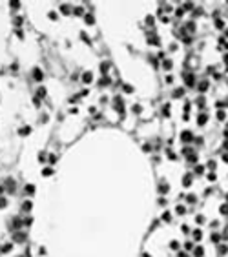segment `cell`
Listing matches in <instances>:
<instances>
[{
    "instance_id": "6da1fadb",
    "label": "cell",
    "mask_w": 228,
    "mask_h": 257,
    "mask_svg": "<svg viewBox=\"0 0 228 257\" xmlns=\"http://www.w3.org/2000/svg\"><path fill=\"white\" fill-rule=\"evenodd\" d=\"M194 255L195 257H203L204 255V248H203V246H197V248L194 250Z\"/></svg>"
},
{
    "instance_id": "7a4b0ae2",
    "label": "cell",
    "mask_w": 228,
    "mask_h": 257,
    "mask_svg": "<svg viewBox=\"0 0 228 257\" xmlns=\"http://www.w3.org/2000/svg\"><path fill=\"white\" fill-rule=\"evenodd\" d=\"M181 137H182V140H184V142H190V140H192V133H190V131H184Z\"/></svg>"
},
{
    "instance_id": "3957f363",
    "label": "cell",
    "mask_w": 228,
    "mask_h": 257,
    "mask_svg": "<svg viewBox=\"0 0 228 257\" xmlns=\"http://www.w3.org/2000/svg\"><path fill=\"white\" fill-rule=\"evenodd\" d=\"M201 237H203L201 230H195V232H194V239H195V241H201Z\"/></svg>"
},
{
    "instance_id": "277c9868",
    "label": "cell",
    "mask_w": 228,
    "mask_h": 257,
    "mask_svg": "<svg viewBox=\"0 0 228 257\" xmlns=\"http://www.w3.org/2000/svg\"><path fill=\"white\" fill-rule=\"evenodd\" d=\"M219 210H221V213H223V215H228V204H223V206H221Z\"/></svg>"
},
{
    "instance_id": "5b68a950",
    "label": "cell",
    "mask_w": 228,
    "mask_h": 257,
    "mask_svg": "<svg viewBox=\"0 0 228 257\" xmlns=\"http://www.w3.org/2000/svg\"><path fill=\"white\" fill-rule=\"evenodd\" d=\"M182 181H184V182H182L184 186H190V184H192V182H190V181H192V177H190V175H186V177H184Z\"/></svg>"
},
{
    "instance_id": "8992f818",
    "label": "cell",
    "mask_w": 228,
    "mask_h": 257,
    "mask_svg": "<svg viewBox=\"0 0 228 257\" xmlns=\"http://www.w3.org/2000/svg\"><path fill=\"white\" fill-rule=\"evenodd\" d=\"M212 243H219V235L217 233H212Z\"/></svg>"
},
{
    "instance_id": "52a82bcc",
    "label": "cell",
    "mask_w": 228,
    "mask_h": 257,
    "mask_svg": "<svg viewBox=\"0 0 228 257\" xmlns=\"http://www.w3.org/2000/svg\"><path fill=\"white\" fill-rule=\"evenodd\" d=\"M206 88H208V82H203V84H201V86H199V90H201V91H204V90H206Z\"/></svg>"
},
{
    "instance_id": "ba28073f",
    "label": "cell",
    "mask_w": 228,
    "mask_h": 257,
    "mask_svg": "<svg viewBox=\"0 0 228 257\" xmlns=\"http://www.w3.org/2000/svg\"><path fill=\"white\" fill-rule=\"evenodd\" d=\"M228 252V246H221V248H219V253H226Z\"/></svg>"
},
{
    "instance_id": "9c48e42d",
    "label": "cell",
    "mask_w": 228,
    "mask_h": 257,
    "mask_svg": "<svg viewBox=\"0 0 228 257\" xmlns=\"http://www.w3.org/2000/svg\"><path fill=\"white\" fill-rule=\"evenodd\" d=\"M199 122H201V124H204V122H206V115H201V117H199Z\"/></svg>"
},
{
    "instance_id": "30bf717a",
    "label": "cell",
    "mask_w": 228,
    "mask_h": 257,
    "mask_svg": "<svg viewBox=\"0 0 228 257\" xmlns=\"http://www.w3.org/2000/svg\"><path fill=\"white\" fill-rule=\"evenodd\" d=\"M195 173H203V166H195Z\"/></svg>"
},
{
    "instance_id": "8fae6325",
    "label": "cell",
    "mask_w": 228,
    "mask_h": 257,
    "mask_svg": "<svg viewBox=\"0 0 228 257\" xmlns=\"http://www.w3.org/2000/svg\"><path fill=\"white\" fill-rule=\"evenodd\" d=\"M184 212H186V208H182V206H179V208H177V213H184Z\"/></svg>"
},
{
    "instance_id": "7c38bea8",
    "label": "cell",
    "mask_w": 228,
    "mask_h": 257,
    "mask_svg": "<svg viewBox=\"0 0 228 257\" xmlns=\"http://www.w3.org/2000/svg\"><path fill=\"white\" fill-rule=\"evenodd\" d=\"M226 201H228V193H226Z\"/></svg>"
},
{
    "instance_id": "4fadbf2b",
    "label": "cell",
    "mask_w": 228,
    "mask_h": 257,
    "mask_svg": "<svg viewBox=\"0 0 228 257\" xmlns=\"http://www.w3.org/2000/svg\"><path fill=\"white\" fill-rule=\"evenodd\" d=\"M226 35H228V29H226Z\"/></svg>"
}]
</instances>
